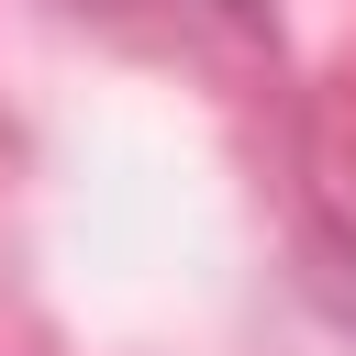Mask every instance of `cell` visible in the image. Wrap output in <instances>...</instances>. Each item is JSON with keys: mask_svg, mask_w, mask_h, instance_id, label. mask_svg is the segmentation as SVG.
Wrapping results in <instances>:
<instances>
[{"mask_svg": "<svg viewBox=\"0 0 356 356\" xmlns=\"http://www.w3.org/2000/svg\"><path fill=\"white\" fill-rule=\"evenodd\" d=\"M234 11H245V0H234Z\"/></svg>", "mask_w": 356, "mask_h": 356, "instance_id": "7a4b0ae2", "label": "cell"}, {"mask_svg": "<svg viewBox=\"0 0 356 356\" xmlns=\"http://www.w3.org/2000/svg\"><path fill=\"white\" fill-rule=\"evenodd\" d=\"M312 256H323V267H312V289H323V300H334V312L356 323V234H323Z\"/></svg>", "mask_w": 356, "mask_h": 356, "instance_id": "6da1fadb", "label": "cell"}]
</instances>
